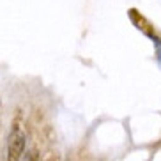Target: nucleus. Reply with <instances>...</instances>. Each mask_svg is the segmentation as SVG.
Wrapping results in <instances>:
<instances>
[{
    "label": "nucleus",
    "instance_id": "2",
    "mask_svg": "<svg viewBox=\"0 0 161 161\" xmlns=\"http://www.w3.org/2000/svg\"><path fill=\"white\" fill-rule=\"evenodd\" d=\"M21 161H39V152L36 149H30V151L25 152V156Z\"/></svg>",
    "mask_w": 161,
    "mask_h": 161
},
{
    "label": "nucleus",
    "instance_id": "3",
    "mask_svg": "<svg viewBox=\"0 0 161 161\" xmlns=\"http://www.w3.org/2000/svg\"><path fill=\"white\" fill-rule=\"evenodd\" d=\"M152 41H154V46H156V58L161 66V41L158 37H152Z\"/></svg>",
    "mask_w": 161,
    "mask_h": 161
},
{
    "label": "nucleus",
    "instance_id": "4",
    "mask_svg": "<svg viewBox=\"0 0 161 161\" xmlns=\"http://www.w3.org/2000/svg\"><path fill=\"white\" fill-rule=\"evenodd\" d=\"M50 161H55V159H50Z\"/></svg>",
    "mask_w": 161,
    "mask_h": 161
},
{
    "label": "nucleus",
    "instance_id": "1",
    "mask_svg": "<svg viewBox=\"0 0 161 161\" xmlns=\"http://www.w3.org/2000/svg\"><path fill=\"white\" fill-rule=\"evenodd\" d=\"M25 156V135L23 131L14 126L9 135L7 142V161H21Z\"/></svg>",
    "mask_w": 161,
    "mask_h": 161
}]
</instances>
